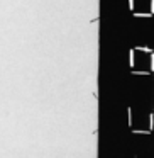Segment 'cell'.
Wrapping results in <instances>:
<instances>
[{
	"label": "cell",
	"mask_w": 154,
	"mask_h": 158,
	"mask_svg": "<svg viewBox=\"0 0 154 158\" xmlns=\"http://www.w3.org/2000/svg\"><path fill=\"white\" fill-rule=\"evenodd\" d=\"M136 65V49H129V66L134 68Z\"/></svg>",
	"instance_id": "cell-1"
},
{
	"label": "cell",
	"mask_w": 154,
	"mask_h": 158,
	"mask_svg": "<svg viewBox=\"0 0 154 158\" xmlns=\"http://www.w3.org/2000/svg\"><path fill=\"white\" fill-rule=\"evenodd\" d=\"M134 49H137V51H140V53H147V55H149V53L152 51V49H151L149 46H136Z\"/></svg>",
	"instance_id": "cell-2"
},
{
	"label": "cell",
	"mask_w": 154,
	"mask_h": 158,
	"mask_svg": "<svg viewBox=\"0 0 154 158\" xmlns=\"http://www.w3.org/2000/svg\"><path fill=\"white\" fill-rule=\"evenodd\" d=\"M134 15H136V17H142V19L152 17V14H151V12H147V14H144V12H134Z\"/></svg>",
	"instance_id": "cell-3"
},
{
	"label": "cell",
	"mask_w": 154,
	"mask_h": 158,
	"mask_svg": "<svg viewBox=\"0 0 154 158\" xmlns=\"http://www.w3.org/2000/svg\"><path fill=\"white\" fill-rule=\"evenodd\" d=\"M149 55H151V63H149V65H151V70H149V72L154 73V51H151Z\"/></svg>",
	"instance_id": "cell-4"
},
{
	"label": "cell",
	"mask_w": 154,
	"mask_h": 158,
	"mask_svg": "<svg viewBox=\"0 0 154 158\" xmlns=\"http://www.w3.org/2000/svg\"><path fill=\"white\" fill-rule=\"evenodd\" d=\"M154 129V114H151L149 116V131Z\"/></svg>",
	"instance_id": "cell-5"
},
{
	"label": "cell",
	"mask_w": 154,
	"mask_h": 158,
	"mask_svg": "<svg viewBox=\"0 0 154 158\" xmlns=\"http://www.w3.org/2000/svg\"><path fill=\"white\" fill-rule=\"evenodd\" d=\"M134 134H151V131H144V129H132Z\"/></svg>",
	"instance_id": "cell-6"
},
{
	"label": "cell",
	"mask_w": 154,
	"mask_h": 158,
	"mask_svg": "<svg viewBox=\"0 0 154 158\" xmlns=\"http://www.w3.org/2000/svg\"><path fill=\"white\" fill-rule=\"evenodd\" d=\"M132 73H134V75H140V77H147L151 72H136V70L132 68Z\"/></svg>",
	"instance_id": "cell-7"
},
{
	"label": "cell",
	"mask_w": 154,
	"mask_h": 158,
	"mask_svg": "<svg viewBox=\"0 0 154 158\" xmlns=\"http://www.w3.org/2000/svg\"><path fill=\"white\" fill-rule=\"evenodd\" d=\"M127 116H129V126H132V109H127Z\"/></svg>",
	"instance_id": "cell-8"
},
{
	"label": "cell",
	"mask_w": 154,
	"mask_h": 158,
	"mask_svg": "<svg viewBox=\"0 0 154 158\" xmlns=\"http://www.w3.org/2000/svg\"><path fill=\"white\" fill-rule=\"evenodd\" d=\"M129 10H136V2H134V0H129Z\"/></svg>",
	"instance_id": "cell-9"
},
{
	"label": "cell",
	"mask_w": 154,
	"mask_h": 158,
	"mask_svg": "<svg viewBox=\"0 0 154 158\" xmlns=\"http://www.w3.org/2000/svg\"><path fill=\"white\" fill-rule=\"evenodd\" d=\"M149 5H151V9H149V12H151V14H152V15H154V0H151V4H149Z\"/></svg>",
	"instance_id": "cell-10"
},
{
	"label": "cell",
	"mask_w": 154,
	"mask_h": 158,
	"mask_svg": "<svg viewBox=\"0 0 154 158\" xmlns=\"http://www.w3.org/2000/svg\"><path fill=\"white\" fill-rule=\"evenodd\" d=\"M152 51H154V49H152Z\"/></svg>",
	"instance_id": "cell-11"
},
{
	"label": "cell",
	"mask_w": 154,
	"mask_h": 158,
	"mask_svg": "<svg viewBox=\"0 0 154 158\" xmlns=\"http://www.w3.org/2000/svg\"><path fill=\"white\" fill-rule=\"evenodd\" d=\"M152 17H154V15H152Z\"/></svg>",
	"instance_id": "cell-12"
}]
</instances>
